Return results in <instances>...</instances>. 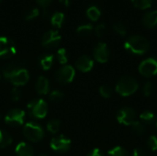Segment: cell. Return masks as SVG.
I'll list each match as a JSON object with an SVG mask.
<instances>
[{
	"instance_id": "obj_9",
	"label": "cell",
	"mask_w": 157,
	"mask_h": 156,
	"mask_svg": "<svg viewBox=\"0 0 157 156\" xmlns=\"http://www.w3.org/2000/svg\"><path fill=\"white\" fill-rule=\"evenodd\" d=\"M61 35L57 30L51 29L45 32L41 38V44L42 46L48 48V49H53L56 48L61 41Z\"/></svg>"
},
{
	"instance_id": "obj_2",
	"label": "cell",
	"mask_w": 157,
	"mask_h": 156,
	"mask_svg": "<svg viewBox=\"0 0 157 156\" xmlns=\"http://www.w3.org/2000/svg\"><path fill=\"white\" fill-rule=\"evenodd\" d=\"M139 88L137 80L129 75L122 76L116 84V92L122 97H129L133 95Z\"/></svg>"
},
{
	"instance_id": "obj_12",
	"label": "cell",
	"mask_w": 157,
	"mask_h": 156,
	"mask_svg": "<svg viewBox=\"0 0 157 156\" xmlns=\"http://www.w3.org/2000/svg\"><path fill=\"white\" fill-rule=\"evenodd\" d=\"M93 54L97 62L101 63H107L109 58V46L105 42H98L94 48Z\"/></svg>"
},
{
	"instance_id": "obj_29",
	"label": "cell",
	"mask_w": 157,
	"mask_h": 156,
	"mask_svg": "<svg viewBox=\"0 0 157 156\" xmlns=\"http://www.w3.org/2000/svg\"><path fill=\"white\" fill-rule=\"evenodd\" d=\"M153 1L154 0H132L133 5L141 9H146L150 7L153 4Z\"/></svg>"
},
{
	"instance_id": "obj_30",
	"label": "cell",
	"mask_w": 157,
	"mask_h": 156,
	"mask_svg": "<svg viewBox=\"0 0 157 156\" xmlns=\"http://www.w3.org/2000/svg\"><path fill=\"white\" fill-rule=\"evenodd\" d=\"M57 60L60 63L64 64L68 61V56H67V51L64 48H61L57 51Z\"/></svg>"
},
{
	"instance_id": "obj_18",
	"label": "cell",
	"mask_w": 157,
	"mask_h": 156,
	"mask_svg": "<svg viewBox=\"0 0 157 156\" xmlns=\"http://www.w3.org/2000/svg\"><path fill=\"white\" fill-rule=\"evenodd\" d=\"M100 14H101L100 9H99V7H98V6H96V5H91V6H89L87 7V9H86V15H87V17H88L91 20H93V21L98 20V17H100Z\"/></svg>"
},
{
	"instance_id": "obj_39",
	"label": "cell",
	"mask_w": 157,
	"mask_h": 156,
	"mask_svg": "<svg viewBox=\"0 0 157 156\" xmlns=\"http://www.w3.org/2000/svg\"><path fill=\"white\" fill-rule=\"evenodd\" d=\"M87 156H104V154L102 153L101 150H99L98 148H95L94 150H92Z\"/></svg>"
},
{
	"instance_id": "obj_13",
	"label": "cell",
	"mask_w": 157,
	"mask_h": 156,
	"mask_svg": "<svg viewBox=\"0 0 157 156\" xmlns=\"http://www.w3.org/2000/svg\"><path fill=\"white\" fill-rule=\"evenodd\" d=\"M29 79V75L28 71L26 69L17 68V71L9 78V81L11 82L12 85L16 86H20L26 85Z\"/></svg>"
},
{
	"instance_id": "obj_37",
	"label": "cell",
	"mask_w": 157,
	"mask_h": 156,
	"mask_svg": "<svg viewBox=\"0 0 157 156\" xmlns=\"http://www.w3.org/2000/svg\"><path fill=\"white\" fill-rule=\"evenodd\" d=\"M10 97L13 101H18L21 97V91L18 88H13L10 93Z\"/></svg>"
},
{
	"instance_id": "obj_33",
	"label": "cell",
	"mask_w": 157,
	"mask_h": 156,
	"mask_svg": "<svg viewBox=\"0 0 157 156\" xmlns=\"http://www.w3.org/2000/svg\"><path fill=\"white\" fill-rule=\"evenodd\" d=\"M153 90H154L153 84L150 81L145 82V84L143 86V94L144 95V97H150L153 93Z\"/></svg>"
},
{
	"instance_id": "obj_32",
	"label": "cell",
	"mask_w": 157,
	"mask_h": 156,
	"mask_svg": "<svg viewBox=\"0 0 157 156\" xmlns=\"http://www.w3.org/2000/svg\"><path fill=\"white\" fill-rule=\"evenodd\" d=\"M39 8L37 7H33V8H30L29 10H27L25 12V18L26 20H31L33 18H35L38 15H39Z\"/></svg>"
},
{
	"instance_id": "obj_24",
	"label": "cell",
	"mask_w": 157,
	"mask_h": 156,
	"mask_svg": "<svg viewBox=\"0 0 157 156\" xmlns=\"http://www.w3.org/2000/svg\"><path fill=\"white\" fill-rule=\"evenodd\" d=\"M113 29L119 35L124 36V35L127 34V27L121 21H116V22H114V24H113Z\"/></svg>"
},
{
	"instance_id": "obj_45",
	"label": "cell",
	"mask_w": 157,
	"mask_h": 156,
	"mask_svg": "<svg viewBox=\"0 0 157 156\" xmlns=\"http://www.w3.org/2000/svg\"><path fill=\"white\" fill-rule=\"evenodd\" d=\"M0 118H1V116H0Z\"/></svg>"
},
{
	"instance_id": "obj_20",
	"label": "cell",
	"mask_w": 157,
	"mask_h": 156,
	"mask_svg": "<svg viewBox=\"0 0 157 156\" xmlns=\"http://www.w3.org/2000/svg\"><path fill=\"white\" fill-rule=\"evenodd\" d=\"M12 143L11 136L5 131L0 130V148H6Z\"/></svg>"
},
{
	"instance_id": "obj_44",
	"label": "cell",
	"mask_w": 157,
	"mask_h": 156,
	"mask_svg": "<svg viewBox=\"0 0 157 156\" xmlns=\"http://www.w3.org/2000/svg\"><path fill=\"white\" fill-rule=\"evenodd\" d=\"M38 156H47V155H45V154H40V155H38Z\"/></svg>"
},
{
	"instance_id": "obj_35",
	"label": "cell",
	"mask_w": 157,
	"mask_h": 156,
	"mask_svg": "<svg viewBox=\"0 0 157 156\" xmlns=\"http://www.w3.org/2000/svg\"><path fill=\"white\" fill-rule=\"evenodd\" d=\"M95 32H96L98 37L105 36V34L107 33V27H106V25L103 24V23H100V24L97 25L96 29H95Z\"/></svg>"
},
{
	"instance_id": "obj_6",
	"label": "cell",
	"mask_w": 157,
	"mask_h": 156,
	"mask_svg": "<svg viewBox=\"0 0 157 156\" xmlns=\"http://www.w3.org/2000/svg\"><path fill=\"white\" fill-rule=\"evenodd\" d=\"M75 69L71 65H64L60 68L55 74V81L61 85H66L71 83L75 78Z\"/></svg>"
},
{
	"instance_id": "obj_4",
	"label": "cell",
	"mask_w": 157,
	"mask_h": 156,
	"mask_svg": "<svg viewBox=\"0 0 157 156\" xmlns=\"http://www.w3.org/2000/svg\"><path fill=\"white\" fill-rule=\"evenodd\" d=\"M31 117L36 119H43L48 112L47 103L43 99H33L27 106Z\"/></svg>"
},
{
	"instance_id": "obj_1",
	"label": "cell",
	"mask_w": 157,
	"mask_h": 156,
	"mask_svg": "<svg viewBox=\"0 0 157 156\" xmlns=\"http://www.w3.org/2000/svg\"><path fill=\"white\" fill-rule=\"evenodd\" d=\"M124 48L133 54L142 55L148 51L150 48V42L144 36L138 34L132 35L125 40Z\"/></svg>"
},
{
	"instance_id": "obj_26",
	"label": "cell",
	"mask_w": 157,
	"mask_h": 156,
	"mask_svg": "<svg viewBox=\"0 0 157 156\" xmlns=\"http://www.w3.org/2000/svg\"><path fill=\"white\" fill-rule=\"evenodd\" d=\"M60 126H61V122L58 120H51L48 123H47V130L52 132V133H56L58 132V131L60 130Z\"/></svg>"
},
{
	"instance_id": "obj_17",
	"label": "cell",
	"mask_w": 157,
	"mask_h": 156,
	"mask_svg": "<svg viewBox=\"0 0 157 156\" xmlns=\"http://www.w3.org/2000/svg\"><path fill=\"white\" fill-rule=\"evenodd\" d=\"M17 156H34V150L27 143H19L16 147Z\"/></svg>"
},
{
	"instance_id": "obj_46",
	"label": "cell",
	"mask_w": 157,
	"mask_h": 156,
	"mask_svg": "<svg viewBox=\"0 0 157 156\" xmlns=\"http://www.w3.org/2000/svg\"><path fill=\"white\" fill-rule=\"evenodd\" d=\"M156 11H157V9H156Z\"/></svg>"
},
{
	"instance_id": "obj_42",
	"label": "cell",
	"mask_w": 157,
	"mask_h": 156,
	"mask_svg": "<svg viewBox=\"0 0 157 156\" xmlns=\"http://www.w3.org/2000/svg\"><path fill=\"white\" fill-rule=\"evenodd\" d=\"M62 4H63V6H68L70 5V0H59Z\"/></svg>"
},
{
	"instance_id": "obj_8",
	"label": "cell",
	"mask_w": 157,
	"mask_h": 156,
	"mask_svg": "<svg viewBox=\"0 0 157 156\" xmlns=\"http://www.w3.org/2000/svg\"><path fill=\"white\" fill-rule=\"evenodd\" d=\"M25 115H26L25 111L18 109V108H14V109H11L6 115L5 121L7 125L11 127H18L23 124Z\"/></svg>"
},
{
	"instance_id": "obj_10",
	"label": "cell",
	"mask_w": 157,
	"mask_h": 156,
	"mask_svg": "<svg viewBox=\"0 0 157 156\" xmlns=\"http://www.w3.org/2000/svg\"><path fill=\"white\" fill-rule=\"evenodd\" d=\"M16 53L14 41L6 37H0V58L8 59Z\"/></svg>"
},
{
	"instance_id": "obj_31",
	"label": "cell",
	"mask_w": 157,
	"mask_h": 156,
	"mask_svg": "<svg viewBox=\"0 0 157 156\" xmlns=\"http://www.w3.org/2000/svg\"><path fill=\"white\" fill-rule=\"evenodd\" d=\"M99 94L104 98H109L112 95V89L109 86L104 85L99 87Z\"/></svg>"
},
{
	"instance_id": "obj_14",
	"label": "cell",
	"mask_w": 157,
	"mask_h": 156,
	"mask_svg": "<svg viewBox=\"0 0 157 156\" xmlns=\"http://www.w3.org/2000/svg\"><path fill=\"white\" fill-rule=\"evenodd\" d=\"M75 66L79 71L86 73V72L91 71V69L94 66V62L89 56L82 55L77 58V60L75 62Z\"/></svg>"
},
{
	"instance_id": "obj_23",
	"label": "cell",
	"mask_w": 157,
	"mask_h": 156,
	"mask_svg": "<svg viewBox=\"0 0 157 156\" xmlns=\"http://www.w3.org/2000/svg\"><path fill=\"white\" fill-rule=\"evenodd\" d=\"M140 119H141L142 122L146 123V124H150L155 120V116L153 112L146 110V111H144L143 113H141Z\"/></svg>"
},
{
	"instance_id": "obj_5",
	"label": "cell",
	"mask_w": 157,
	"mask_h": 156,
	"mask_svg": "<svg viewBox=\"0 0 157 156\" xmlns=\"http://www.w3.org/2000/svg\"><path fill=\"white\" fill-rule=\"evenodd\" d=\"M139 73L144 77H152L157 74V59L151 57L144 60L139 65Z\"/></svg>"
},
{
	"instance_id": "obj_47",
	"label": "cell",
	"mask_w": 157,
	"mask_h": 156,
	"mask_svg": "<svg viewBox=\"0 0 157 156\" xmlns=\"http://www.w3.org/2000/svg\"><path fill=\"white\" fill-rule=\"evenodd\" d=\"M0 1H1V0H0Z\"/></svg>"
},
{
	"instance_id": "obj_34",
	"label": "cell",
	"mask_w": 157,
	"mask_h": 156,
	"mask_svg": "<svg viewBox=\"0 0 157 156\" xmlns=\"http://www.w3.org/2000/svg\"><path fill=\"white\" fill-rule=\"evenodd\" d=\"M63 98V94L61 91L54 90L50 94V99L52 102H59Z\"/></svg>"
},
{
	"instance_id": "obj_3",
	"label": "cell",
	"mask_w": 157,
	"mask_h": 156,
	"mask_svg": "<svg viewBox=\"0 0 157 156\" xmlns=\"http://www.w3.org/2000/svg\"><path fill=\"white\" fill-rule=\"evenodd\" d=\"M23 133L27 140L36 143L44 137V131L41 126L35 122H28L23 128Z\"/></svg>"
},
{
	"instance_id": "obj_19",
	"label": "cell",
	"mask_w": 157,
	"mask_h": 156,
	"mask_svg": "<svg viewBox=\"0 0 157 156\" xmlns=\"http://www.w3.org/2000/svg\"><path fill=\"white\" fill-rule=\"evenodd\" d=\"M53 63V56L52 54H44L40 59V64L41 68L45 71L49 70Z\"/></svg>"
},
{
	"instance_id": "obj_41",
	"label": "cell",
	"mask_w": 157,
	"mask_h": 156,
	"mask_svg": "<svg viewBox=\"0 0 157 156\" xmlns=\"http://www.w3.org/2000/svg\"><path fill=\"white\" fill-rule=\"evenodd\" d=\"M42 15H43V17H52L50 11L48 10V7H44V8L42 9Z\"/></svg>"
},
{
	"instance_id": "obj_28",
	"label": "cell",
	"mask_w": 157,
	"mask_h": 156,
	"mask_svg": "<svg viewBox=\"0 0 157 156\" xmlns=\"http://www.w3.org/2000/svg\"><path fill=\"white\" fill-rule=\"evenodd\" d=\"M132 131L137 135H143L145 132V126L141 121H135L132 124Z\"/></svg>"
},
{
	"instance_id": "obj_38",
	"label": "cell",
	"mask_w": 157,
	"mask_h": 156,
	"mask_svg": "<svg viewBox=\"0 0 157 156\" xmlns=\"http://www.w3.org/2000/svg\"><path fill=\"white\" fill-rule=\"evenodd\" d=\"M132 156H147L146 152L142 148H136L133 150Z\"/></svg>"
},
{
	"instance_id": "obj_7",
	"label": "cell",
	"mask_w": 157,
	"mask_h": 156,
	"mask_svg": "<svg viewBox=\"0 0 157 156\" xmlns=\"http://www.w3.org/2000/svg\"><path fill=\"white\" fill-rule=\"evenodd\" d=\"M117 120L119 123L129 126L136 121V112L132 108L124 107L121 108L117 113Z\"/></svg>"
},
{
	"instance_id": "obj_25",
	"label": "cell",
	"mask_w": 157,
	"mask_h": 156,
	"mask_svg": "<svg viewBox=\"0 0 157 156\" xmlns=\"http://www.w3.org/2000/svg\"><path fill=\"white\" fill-rule=\"evenodd\" d=\"M93 30V26L91 24H84V25H80L77 29H76V32L79 35L82 36H87L89 35Z\"/></svg>"
},
{
	"instance_id": "obj_43",
	"label": "cell",
	"mask_w": 157,
	"mask_h": 156,
	"mask_svg": "<svg viewBox=\"0 0 157 156\" xmlns=\"http://www.w3.org/2000/svg\"><path fill=\"white\" fill-rule=\"evenodd\" d=\"M155 122H156V128H157V117L155 118Z\"/></svg>"
},
{
	"instance_id": "obj_22",
	"label": "cell",
	"mask_w": 157,
	"mask_h": 156,
	"mask_svg": "<svg viewBox=\"0 0 157 156\" xmlns=\"http://www.w3.org/2000/svg\"><path fill=\"white\" fill-rule=\"evenodd\" d=\"M107 156H130L126 149L121 146H116L108 152Z\"/></svg>"
},
{
	"instance_id": "obj_27",
	"label": "cell",
	"mask_w": 157,
	"mask_h": 156,
	"mask_svg": "<svg viewBox=\"0 0 157 156\" xmlns=\"http://www.w3.org/2000/svg\"><path fill=\"white\" fill-rule=\"evenodd\" d=\"M17 67L12 63H9L7 65L5 66V68L3 69V74H4V77L7 80H9V78L12 76V74L17 71Z\"/></svg>"
},
{
	"instance_id": "obj_16",
	"label": "cell",
	"mask_w": 157,
	"mask_h": 156,
	"mask_svg": "<svg viewBox=\"0 0 157 156\" xmlns=\"http://www.w3.org/2000/svg\"><path fill=\"white\" fill-rule=\"evenodd\" d=\"M35 89L40 95H46L50 90V83L49 80L44 76H40L35 84Z\"/></svg>"
},
{
	"instance_id": "obj_21",
	"label": "cell",
	"mask_w": 157,
	"mask_h": 156,
	"mask_svg": "<svg viewBox=\"0 0 157 156\" xmlns=\"http://www.w3.org/2000/svg\"><path fill=\"white\" fill-rule=\"evenodd\" d=\"M64 19V15L62 12H54L52 17H51V22L53 26L60 28L63 22Z\"/></svg>"
},
{
	"instance_id": "obj_36",
	"label": "cell",
	"mask_w": 157,
	"mask_h": 156,
	"mask_svg": "<svg viewBox=\"0 0 157 156\" xmlns=\"http://www.w3.org/2000/svg\"><path fill=\"white\" fill-rule=\"evenodd\" d=\"M147 146L153 151V152H156L157 151V137L155 135H152L149 137L148 141H147Z\"/></svg>"
},
{
	"instance_id": "obj_15",
	"label": "cell",
	"mask_w": 157,
	"mask_h": 156,
	"mask_svg": "<svg viewBox=\"0 0 157 156\" xmlns=\"http://www.w3.org/2000/svg\"><path fill=\"white\" fill-rule=\"evenodd\" d=\"M143 24L148 28H154L157 24V11L156 10H152V11H147L144 14L143 16Z\"/></svg>"
},
{
	"instance_id": "obj_40",
	"label": "cell",
	"mask_w": 157,
	"mask_h": 156,
	"mask_svg": "<svg viewBox=\"0 0 157 156\" xmlns=\"http://www.w3.org/2000/svg\"><path fill=\"white\" fill-rule=\"evenodd\" d=\"M36 1H37V3H38L39 5H40L43 8H44V7H48L49 5H50V3L52 2V0H36Z\"/></svg>"
},
{
	"instance_id": "obj_11",
	"label": "cell",
	"mask_w": 157,
	"mask_h": 156,
	"mask_svg": "<svg viewBox=\"0 0 157 156\" xmlns=\"http://www.w3.org/2000/svg\"><path fill=\"white\" fill-rule=\"evenodd\" d=\"M51 148L58 153L67 152L71 147V141L64 137L63 135H60L58 137H54L51 141Z\"/></svg>"
}]
</instances>
